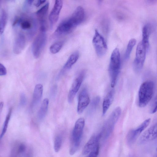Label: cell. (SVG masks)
Returning <instances> with one entry per match:
<instances>
[{
  "instance_id": "36",
  "label": "cell",
  "mask_w": 157,
  "mask_h": 157,
  "mask_svg": "<svg viewBox=\"0 0 157 157\" xmlns=\"http://www.w3.org/2000/svg\"><path fill=\"white\" fill-rule=\"evenodd\" d=\"M34 0H27V2L29 5H31L33 2Z\"/></svg>"
},
{
  "instance_id": "17",
  "label": "cell",
  "mask_w": 157,
  "mask_h": 157,
  "mask_svg": "<svg viewBox=\"0 0 157 157\" xmlns=\"http://www.w3.org/2000/svg\"><path fill=\"white\" fill-rule=\"evenodd\" d=\"M101 137V132L97 135H93L84 146L82 151V155H85L89 154L94 147L96 144L99 142Z\"/></svg>"
},
{
  "instance_id": "27",
  "label": "cell",
  "mask_w": 157,
  "mask_h": 157,
  "mask_svg": "<svg viewBox=\"0 0 157 157\" xmlns=\"http://www.w3.org/2000/svg\"><path fill=\"white\" fill-rule=\"evenodd\" d=\"M100 101V98L99 96H97L93 99L91 103L89 110V113H92L96 109Z\"/></svg>"
},
{
  "instance_id": "20",
  "label": "cell",
  "mask_w": 157,
  "mask_h": 157,
  "mask_svg": "<svg viewBox=\"0 0 157 157\" xmlns=\"http://www.w3.org/2000/svg\"><path fill=\"white\" fill-rule=\"evenodd\" d=\"M114 90H110L105 97L102 104V114L105 115L112 103L114 96Z\"/></svg>"
},
{
  "instance_id": "21",
  "label": "cell",
  "mask_w": 157,
  "mask_h": 157,
  "mask_svg": "<svg viewBox=\"0 0 157 157\" xmlns=\"http://www.w3.org/2000/svg\"><path fill=\"white\" fill-rule=\"evenodd\" d=\"M151 32V26L149 24L145 25L142 30V39L141 40L147 49L149 46V37Z\"/></svg>"
},
{
  "instance_id": "38",
  "label": "cell",
  "mask_w": 157,
  "mask_h": 157,
  "mask_svg": "<svg viewBox=\"0 0 157 157\" xmlns=\"http://www.w3.org/2000/svg\"><path fill=\"white\" fill-rule=\"evenodd\" d=\"M103 0H98V2L99 3H101L102 2V1H103Z\"/></svg>"
},
{
  "instance_id": "8",
  "label": "cell",
  "mask_w": 157,
  "mask_h": 157,
  "mask_svg": "<svg viewBox=\"0 0 157 157\" xmlns=\"http://www.w3.org/2000/svg\"><path fill=\"white\" fill-rule=\"evenodd\" d=\"M147 49L142 41L138 44L136 48V56L133 62L135 70L138 71L142 68L146 58Z\"/></svg>"
},
{
  "instance_id": "16",
  "label": "cell",
  "mask_w": 157,
  "mask_h": 157,
  "mask_svg": "<svg viewBox=\"0 0 157 157\" xmlns=\"http://www.w3.org/2000/svg\"><path fill=\"white\" fill-rule=\"evenodd\" d=\"M26 38L24 34L19 33L15 38L13 44V51L14 53L19 54L21 52L26 44Z\"/></svg>"
},
{
  "instance_id": "23",
  "label": "cell",
  "mask_w": 157,
  "mask_h": 157,
  "mask_svg": "<svg viewBox=\"0 0 157 157\" xmlns=\"http://www.w3.org/2000/svg\"><path fill=\"white\" fill-rule=\"evenodd\" d=\"M7 14L4 10H2L0 19V35L3 34L5 30L7 21Z\"/></svg>"
},
{
  "instance_id": "18",
  "label": "cell",
  "mask_w": 157,
  "mask_h": 157,
  "mask_svg": "<svg viewBox=\"0 0 157 157\" xmlns=\"http://www.w3.org/2000/svg\"><path fill=\"white\" fill-rule=\"evenodd\" d=\"M79 56V52L76 51L72 53L69 57L59 73V76L62 75L65 71L70 69L77 62Z\"/></svg>"
},
{
  "instance_id": "32",
  "label": "cell",
  "mask_w": 157,
  "mask_h": 157,
  "mask_svg": "<svg viewBox=\"0 0 157 157\" xmlns=\"http://www.w3.org/2000/svg\"><path fill=\"white\" fill-rule=\"evenodd\" d=\"M27 103V99L25 94L24 93H21L20 95V105L21 106L26 105Z\"/></svg>"
},
{
  "instance_id": "34",
  "label": "cell",
  "mask_w": 157,
  "mask_h": 157,
  "mask_svg": "<svg viewBox=\"0 0 157 157\" xmlns=\"http://www.w3.org/2000/svg\"><path fill=\"white\" fill-rule=\"evenodd\" d=\"M47 0H38L36 4V7H39L44 3Z\"/></svg>"
},
{
  "instance_id": "3",
  "label": "cell",
  "mask_w": 157,
  "mask_h": 157,
  "mask_svg": "<svg viewBox=\"0 0 157 157\" xmlns=\"http://www.w3.org/2000/svg\"><path fill=\"white\" fill-rule=\"evenodd\" d=\"M154 83L151 80L146 81L140 85L138 95V105L140 107L146 106L153 95Z\"/></svg>"
},
{
  "instance_id": "11",
  "label": "cell",
  "mask_w": 157,
  "mask_h": 157,
  "mask_svg": "<svg viewBox=\"0 0 157 157\" xmlns=\"http://www.w3.org/2000/svg\"><path fill=\"white\" fill-rule=\"evenodd\" d=\"M85 75V71H82L73 81L68 96V101L69 103H71L73 102L76 94L80 88Z\"/></svg>"
},
{
  "instance_id": "15",
  "label": "cell",
  "mask_w": 157,
  "mask_h": 157,
  "mask_svg": "<svg viewBox=\"0 0 157 157\" xmlns=\"http://www.w3.org/2000/svg\"><path fill=\"white\" fill-rule=\"evenodd\" d=\"M90 102V99L87 90L84 88L81 90L79 95L77 107L78 113L80 114L82 113L88 105Z\"/></svg>"
},
{
  "instance_id": "22",
  "label": "cell",
  "mask_w": 157,
  "mask_h": 157,
  "mask_svg": "<svg viewBox=\"0 0 157 157\" xmlns=\"http://www.w3.org/2000/svg\"><path fill=\"white\" fill-rule=\"evenodd\" d=\"M48 104L49 100L47 98L43 100L37 113L39 120H42L45 117L48 110Z\"/></svg>"
},
{
  "instance_id": "9",
  "label": "cell",
  "mask_w": 157,
  "mask_h": 157,
  "mask_svg": "<svg viewBox=\"0 0 157 157\" xmlns=\"http://www.w3.org/2000/svg\"><path fill=\"white\" fill-rule=\"evenodd\" d=\"M150 121V118L147 119L137 128L129 131L126 136V141L128 144L131 145L135 142L141 133L148 126Z\"/></svg>"
},
{
  "instance_id": "30",
  "label": "cell",
  "mask_w": 157,
  "mask_h": 157,
  "mask_svg": "<svg viewBox=\"0 0 157 157\" xmlns=\"http://www.w3.org/2000/svg\"><path fill=\"white\" fill-rule=\"evenodd\" d=\"M157 112V95L154 100L150 109V113L151 114Z\"/></svg>"
},
{
  "instance_id": "37",
  "label": "cell",
  "mask_w": 157,
  "mask_h": 157,
  "mask_svg": "<svg viewBox=\"0 0 157 157\" xmlns=\"http://www.w3.org/2000/svg\"><path fill=\"white\" fill-rule=\"evenodd\" d=\"M149 2H155L156 0H147Z\"/></svg>"
},
{
  "instance_id": "25",
  "label": "cell",
  "mask_w": 157,
  "mask_h": 157,
  "mask_svg": "<svg viewBox=\"0 0 157 157\" xmlns=\"http://www.w3.org/2000/svg\"><path fill=\"white\" fill-rule=\"evenodd\" d=\"M12 109L11 108L10 109L8 114H7L5 120L4 122L2 129L0 135V139H2L4 136V134L6 133L8 127V126L9 123V121L10 117L11 115V114Z\"/></svg>"
},
{
  "instance_id": "4",
  "label": "cell",
  "mask_w": 157,
  "mask_h": 157,
  "mask_svg": "<svg viewBox=\"0 0 157 157\" xmlns=\"http://www.w3.org/2000/svg\"><path fill=\"white\" fill-rule=\"evenodd\" d=\"M120 66V53L118 48H116L111 54L109 67L110 85L112 88L114 87L116 85Z\"/></svg>"
},
{
  "instance_id": "1",
  "label": "cell",
  "mask_w": 157,
  "mask_h": 157,
  "mask_svg": "<svg viewBox=\"0 0 157 157\" xmlns=\"http://www.w3.org/2000/svg\"><path fill=\"white\" fill-rule=\"evenodd\" d=\"M85 16L83 8L80 6H78L69 17L59 24L54 36L58 37L70 33L83 21Z\"/></svg>"
},
{
  "instance_id": "40",
  "label": "cell",
  "mask_w": 157,
  "mask_h": 157,
  "mask_svg": "<svg viewBox=\"0 0 157 157\" xmlns=\"http://www.w3.org/2000/svg\"><path fill=\"white\" fill-rule=\"evenodd\" d=\"M156 150H157V149H156Z\"/></svg>"
},
{
  "instance_id": "28",
  "label": "cell",
  "mask_w": 157,
  "mask_h": 157,
  "mask_svg": "<svg viewBox=\"0 0 157 157\" xmlns=\"http://www.w3.org/2000/svg\"><path fill=\"white\" fill-rule=\"evenodd\" d=\"M62 138L60 136H58L55 138L54 142V148L56 152L60 150L62 143Z\"/></svg>"
},
{
  "instance_id": "39",
  "label": "cell",
  "mask_w": 157,
  "mask_h": 157,
  "mask_svg": "<svg viewBox=\"0 0 157 157\" xmlns=\"http://www.w3.org/2000/svg\"><path fill=\"white\" fill-rule=\"evenodd\" d=\"M8 0V1H13V0Z\"/></svg>"
},
{
  "instance_id": "2",
  "label": "cell",
  "mask_w": 157,
  "mask_h": 157,
  "mask_svg": "<svg viewBox=\"0 0 157 157\" xmlns=\"http://www.w3.org/2000/svg\"><path fill=\"white\" fill-rule=\"evenodd\" d=\"M13 26H20L23 30L27 31L29 40H31L34 37L37 29V24L35 19L28 16H21L16 18Z\"/></svg>"
},
{
  "instance_id": "14",
  "label": "cell",
  "mask_w": 157,
  "mask_h": 157,
  "mask_svg": "<svg viewBox=\"0 0 157 157\" xmlns=\"http://www.w3.org/2000/svg\"><path fill=\"white\" fill-rule=\"evenodd\" d=\"M49 4L47 3L36 12V15L40 25V30L46 31L47 19Z\"/></svg>"
},
{
  "instance_id": "33",
  "label": "cell",
  "mask_w": 157,
  "mask_h": 157,
  "mask_svg": "<svg viewBox=\"0 0 157 157\" xmlns=\"http://www.w3.org/2000/svg\"><path fill=\"white\" fill-rule=\"evenodd\" d=\"M7 74V70L5 66L1 63H0V75L3 76Z\"/></svg>"
},
{
  "instance_id": "5",
  "label": "cell",
  "mask_w": 157,
  "mask_h": 157,
  "mask_svg": "<svg viewBox=\"0 0 157 157\" xmlns=\"http://www.w3.org/2000/svg\"><path fill=\"white\" fill-rule=\"evenodd\" d=\"M85 122L84 119L82 117H80L75 123L72 132L71 144L69 151V153L71 155H73L79 147L85 125Z\"/></svg>"
},
{
  "instance_id": "13",
  "label": "cell",
  "mask_w": 157,
  "mask_h": 157,
  "mask_svg": "<svg viewBox=\"0 0 157 157\" xmlns=\"http://www.w3.org/2000/svg\"><path fill=\"white\" fill-rule=\"evenodd\" d=\"M157 138V122L151 126L142 134L139 143L143 144L154 140Z\"/></svg>"
},
{
  "instance_id": "12",
  "label": "cell",
  "mask_w": 157,
  "mask_h": 157,
  "mask_svg": "<svg viewBox=\"0 0 157 157\" xmlns=\"http://www.w3.org/2000/svg\"><path fill=\"white\" fill-rule=\"evenodd\" d=\"M63 0H55L54 6L51 11L49 20L51 29L58 21L60 13L62 8Z\"/></svg>"
},
{
  "instance_id": "26",
  "label": "cell",
  "mask_w": 157,
  "mask_h": 157,
  "mask_svg": "<svg viewBox=\"0 0 157 157\" xmlns=\"http://www.w3.org/2000/svg\"><path fill=\"white\" fill-rule=\"evenodd\" d=\"M63 44V42L62 41H58L53 43L50 47V52L53 54L57 53L61 49Z\"/></svg>"
},
{
  "instance_id": "10",
  "label": "cell",
  "mask_w": 157,
  "mask_h": 157,
  "mask_svg": "<svg viewBox=\"0 0 157 157\" xmlns=\"http://www.w3.org/2000/svg\"><path fill=\"white\" fill-rule=\"evenodd\" d=\"M92 42L97 55L101 57L106 52L107 46L104 37L97 30L95 31Z\"/></svg>"
},
{
  "instance_id": "35",
  "label": "cell",
  "mask_w": 157,
  "mask_h": 157,
  "mask_svg": "<svg viewBox=\"0 0 157 157\" xmlns=\"http://www.w3.org/2000/svg\"><path fill=\"white\" fill-rule=\"evenodd\" d=\"M4 105V102L3 101H1L0 103V112L1 113L2 110Z\"/></svg>"
},
{
  "instance_id": "24",
  "label": "cell",
  "mask_w": 157,
  "mask_h": 157,
  "mask_svg": "<svg viewBox=\"0 0 157 157\" xmlns=\"http://www.w3.org/2000/svg\"><path fill=\"white\" fill-rule=\"evenodd\" d=\"M136 42V40L134 38H132L129 40L125 54V58L126 59H128L129 58L132 50Z\"/></svg>"
},
{
  "instance_id": "31",
  "label": "cell",
  "mask_w": 157,
  "mask_h": 157,
  "mask_svg": "<svg viewBox=\"0 0 157 157\" xmlns=\"http://www.w3.org/2000/svg\"><path fill=\"white\" fill-rule=\"evenodd\" d=\"M26 146L23 143L20 144L18 146L17 152L18 154H22L26 150Z\"/></svg>"
},
{
  "instance_id": "19",
  "label": "cell",
  "mask_w": 157,
  "mask_h": 157,
  "mask_svg": "<svg viewBox=\"0 0 157 157\" xmlns=\"http://www.w3.org/2000/svg\"><path fill=\"white\" fill-rule=\"evenodd\" d=\"M43 91V87L42 84L39 83L35 86L33 95L31 105L34 107L37 105L40 101Z\"/></svg>"
},
{
  "instance_id": "29",
  "label": "cell",
  "mask_w": 157,
  "mask_h": 157,
  "mask_svg": "<svg viewBox=\"0 0 157 157\" xmlns=\"http://www.w3.org/2000/svg\"><path fill=\"white\" fill-rule=\"evenodd\" d=\"M100 149L99 142H98L93 149L89 154L88 157H96L99 154Z\"/></svg>"
},
{
  "instance_id": "7",
  "label": "cell",
  "mask_w": 157,
  "mask_h": 157,
  "mask_svg": "<svg viewBox=\"0 0 157 157\" xmlns=\"http://www.w3.org/2000/svg\"><path fill=\"white\" fill-rule=\"evenodd\" d=\"M46 31L40 30L33 41L32 46V51L34 57L36 59L39 57L45 46L47 41Z\"/></svg>"
},
{
  "instance_id": "6",
  "label": "cell",
  "mask_w": 157,
  "mask_h": 157,
  "mask_svg": "<svg viewBox=\"0 0 157 157\" xmlns=\"http://www.w3.org/2000/svg\"><path fill=\"white\" fill-rule=\"evenodd\" d=\"M121 110L120 107L116 108L111 113L109 117L105 123L101 132L102 137L108 138L113 131L115 125L118 121L121 113Z\"/></svg>"
}]
</instances>
